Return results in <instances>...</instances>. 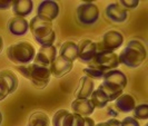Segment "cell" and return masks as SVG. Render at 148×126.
Returning a JSON list of instances; mask_svg holds the SVG:
<instances>
[{
	"label": "cell",
	"mask_w": 148,
	"mask_h": 126,
	"mask_svg": "<svg viewBox=\"0 0 148 126\" xmlns=\"http://www.w3.org/2000/svg\"><path fill=\"white\" fill-rule=\"evenodd\" d=\"M127 76L119 69H112L103 76V83L98 86V88L101 89L108 97L109 102H115L118 98L125 87L127 86Z\"/></svg>",
	"instance_id": "obj_1"
},
{
	"label": "cell",
	"mask_w": 148,
	"mask_h": 126,
	"mask_svg": "<svg viewBox=\"0 0 148 126\" xmlns=\"http://www.w3.org/2000/svg\"><path fill=\"white\" fill-rule=\"evenodd\" d=\"M146 56L147 52L144 44L139 40L134 39L127 43L126 47L118 55V58L120 64L129 68H137L145 61Z\"/></svg>",
	"instance_id": "obj_2"
},
{
	"label": "cell",
	"mask_w": 148,
	"mask_h": 126,
	"mask_svg": "<svg viewBox=\"0 0 148 126\" xmlns=\"http://www.w3.org/2000/svg\"><path fill=\"white\" fill-rule=\"evenodd\" d=\"M29 30L34 35L35 40L40 45V47L52 46L56 40V34L52 22L45 21L37 16L32 17V19L30 20Z\"/></svg>",
	"instance_id": "obj_3"
},
{
	"label": "cell",
	"mask_w": 148,
	"mask_h": 126,
	"mask_svg": "<svg viewBox=\"0 0 148 126\" xmlns=\"http://www.w3.org/2000/svg\"><path fill=\"white\" fill-rule=\"evenodd\" d=\"M16 69L20 74L29 79L30 83L38 89H44L50 82V70L49 68L38 66L34 63H30L28 65H19L16 66Z\"/></svg>",
	"instance_id": "obj_4"
},
{
	"label": "cell",
	"mask_w": 148,
	"mask_h": 126,
	"mask_svg": "<svg viewBox=\"0 0 148 126\" xmlns=\"http://www.w3.org/2000/svg\"><path fill=\"white\" fill-rule=\"evenodd\" d=\"M8 59L14 64L19 65H28L32 63L36 56V49L29 41H18L10 45L6 50Z\"/></svg>",
	"instance_id": "obj_5"
},
{
	"label": "cell",
	"mask_w": 148,
	"mask_h": 126,
	"mask_svg": "<svg viewBox=\"0 0 148 126\" xmlns=\"http://www.w3.org/2000/svg\"><path fill=\"white\" fill-rule=\"evenodd\" d=\"M120 65L118 55L114 52H97L92 60L87 64L88 67L98 69L103 73H107L112 69H117Z\"/></svg>",
	"instance_id": "obj_6"
},
{
	"label": "cell",
	"mask_w": 148,
	"mask_h": 126,
	"mask_svg": "<svg viewBox=\"0 0 148 126\" xmlns=\"http://www.w3.org/2000/svg\"><path fill=\"white\" fill-rule=\"evenodd\" d=\"M124 44V35L117 30H108L96 43L97 52H115Z\"/></svg>",
	"instance_id": "obj_7"
},
{
	"label": "cell",
	"mask_w": 148,
	"mask_h": 126,
	"mask_svg": "<svg viewBox=\"0 0 148 126\" xmlns=\"http://www.w3.org/2000/svg\"><path fill=\"white\" fill-rule=\"evenodd\" d=\"M77 20L84 26H91L99 19V8L94 2H84L76 10Z\"/></svg>",
	"instance_id": "obj_8"
},
{
	"label": "cell",
	"mask_w": 148,
	"mask_h": 126,
	"mask_svg": "<svg viewBox=\"0 0 148 126\" xmlns=\"http://www.w3.org/2000/svg\"><path fill=\"white\" fill-rule=\"evenodd\" d=\"M60 8L56 1L52 0H45L39 3L37 8V17L45 21L52 22L59 16Z\"/></svg>",
	"instance_id": "obj_9"
},
{
	"label": "cell",
	"mask_w": 148,
	"mask_h": 126,
	"mask_svg": "<svg viewBox=\"0 0 148 126\" xmlns=\"http://www.w3.org/2000/svg\"><path fill=\"white\" fill-rule=\"evenodd\" d=\"M56 57H57V48L53 45L49 47H40L38 52H36V56L32 63L38 66L49 68Z\"/></svg>",
	"instance_id": "obj_10"
},
{
	"label": "cell",
	"mask_w": 148,
	"mask_h": 126,
	"mask_svg": "<svg viewBox=\"0 0 148 126\" xmlns=\"http://www.w3.org/2000/svg\"><path fill=\"white\" fill-rule=\"evenodd\" d=\"M78 59L84 64H89L97 52L96 43L91 39H82L78 44Z\"/></svg>",
	"instance_id": "obj_11"
},
{
	"label": "cell",
	"mask_w": 148,
	"mask_h": 126,
	"mask_svg": "<svg viewBox=\"0 0 148 126\" xmlns=\"http://www.w3.org/2000/svg\"><path fill=\"white\" fill-rule=\"evenodd\" d=\"M73 66H74V63H70L65 58H62L61 56L57 55V57L55 58V60L49 67V70H50L51 76L56 78H61L71 72Z\"/></svg>",
	"instance_id": "obj_12"
},
{
	"label": "cell",
	"mask_w": 148,
	"mask_h": 126,
	"mask_svg": "<svg viewBox=\"0 0 148 126\" xmlns=\"http://www.w3.org/2000/svg\"><path fill=\"white\" fill-rule=\"evenodd\" d=\"M106 16L111 21L121 23L127 20L128 11L124 7H121L118 2H114L106 7Z\"/></svg>",
	"instance_id": "obj_13"
},
{
	"label": "cell",
	"mask_w": 148,
	"mask_h": 126,
	"mask_svg": "<svg viewBox=\"0 0 148 126\" xmlns=\"http://www.w3.org/2000/svg\"><path fill=\"white\" fill-rule=\"evenodd\" d=\"M8 29L14 36H23L29 30V22L21 17H11L8 21Z\"/></svg>",
	"instance_id": "obj_14"
},
{
	"label": "cell",
	"mask_w": 148,
	"mask_h": 126,
	"mask_svg": "<svg viewBox=\"0 0 148 126\" xmlns=\"http://www.w3.org/2000/svg\"><path fill=\"white\" fill-rule=\"evenodd\" d=\"M95 89V84L91 78H89L87 76H82L78 82V86L75 90V97L77 99H82V98H90L91 93Z\"/></svg>",
	"instance_id": "obj_15"
},
{
	"label": "cell",
	"mask_w": 148,
	"mask_h": 126,
	"mask_svg": "<svg viewBox=\"0 0 148 126\" xmlns=\"http://www.w3.org/2000/svg\"><path fill=\"white\" fill-rule=\"evenodd\" d=\"M71 109L74 113L80 115L82 117H87L94 113L95 107L91 103L90 98H82V99L76 98L71 103Z\"/></svg>",
	"instance_id": "obj_16"
},
{
	"label": "cell",
	"mask_w": 148,
	"mask_h": 126,
	"mask_svg": "<svg viewBox=\"0 0 148 126\" xmlns=\"http://www.w3.org/2000/svg\"><path fill=\"white\" fill-rule=\"evenodd\" d=\"M136 106V101L129 94H121L115 101V108L119 113H130Z\"/></svg>",
	"instance_id": "obj_17"
},
{
	"label": "cell",
	"mask_w": 148,
	"mask_h": 126,
	"mask_svg": "<svg viewBox=\"0 0 148 126\" xmlns=\"http://www.w3.org/2000/svg\"><path fill=\"white\" fill-rule=\"evenodd\" d=\"M11 9L16 17L25 18L26 16L31 14L34 9V2L31 0H17L12 2Z\"/></svg>",
	"instance_id": "obj_18"
},
{
	"label": "cell",
	"mask_w": 148,
	"mask_h": 126,
	"mask_svg": "<svg viewBox=\"0 0 148 126\" xmlns=\"http://www.w3.org/2000/svg\"><path fill=\"white\" fill-rule=\"evenodd\" d=\"M59 56L66 60L74 63L76 59H78V46L74 41H65L60 47Z\"/></svg>",
	"instance_id": "obj_19"
},
{
	"label": "cell",
	"mask_w": 148,
	"mask_h": 126,
	"mask_svg": "<svg viewBox=\"0 0 148 126\" xmlns=\"http://www.w3.org/2000/svg\"><path fill=\"white\" fill-rule=\"evenodd\" d=\"M27 126H50V118L44 112H35L30 115Z\"/></svg>",
	"instance_id": "obj_20"
},
{
	"label": "cell",
	"mask_w": 148,
	"mask_h": 126,
	"mask_svg": "<svg viewBox=\"0 0 148 126\" xmlns=\"http://www.w3.org/2000/svg\"><path fill=\"white\" fill-rule=\"evenodd\" d=\"M90 101H91V103L94 105V107L95 108H99V109L105 108L107 106V104L109 103L108 97L106 96V94L99 88L94 89V92L90 95Z\"/></svg>",
	"instance_id": "obj_21"
},
{
	"label": "cell",
	"mask_w": 148,
	"mask_h": 126,
	"mask_svg": "<svg viewBox=\"0 0 148 126\" xmlns=\"http://www.w3.org/2000/svg\"><path fill=\"white\" fill-rule=\"evenodd\" d=\"M0 76L3 77L6 79V82L8 83L9 93L10 94H14L16 90L18 89V85H19V81H18L17 75L12 70H10V69H2L0 72Z\"/></svg>",
	"instance_id": "obj_22"
},
{
	"label": "cell",
	"mask_w": 148,
	"mask_h": 126,
	"mask_svg": "<svg viewBox=\"0 0 148 126\" xmlns=\"http://www.w3.org/2000/svg\"><path fill=\"white\" fill-rule=\"evenodd\" d=\"M84 119L85 117L76 114L74 112L68 113V115L64 120V126H84Z\"/></svg>",
	"instance_id": "obj_23"
},
{
	"label": "cell",
	"mask_w": 148,
	"mask_h": 126,
	"mask_svg": "<svg viewBox=\"0 0 148 126\" xmlns=\"http://www.w3.org/2000/svg\"><path fill=\"white\" fill-rule=\"evenodd\" d=\"M133 117L138 119H147L148 118V105L140 104L135 106L133 109Z\"/></svg>",
	"instance_id": "obj_24"
},
{
	"label": "cell",
	"mask_w": 148,
	"mask_h": 126,
	"mask_svg": "<svg viewBox=\"0 0 148 126\" xmlns=\"http://www.w3.org/2000/svg\"><path fill=\"white\" fill-rule=\"evenodd\" d=\"M68 113L69 112L67 109H59L58 112H56L55 115L52 116V126H64V120L68 115Z\"/></svg>",
	"instance_id": "obj_25"
},
{
	"label": "cell",
	"mask_w": 148,
	"mask_h": 126,
	"mask_svg": "<svg viewBox=\"0 0 148 126\" xmlns=\"http://www.w3.org/2000/svg\"><path fill=\"white\" fill-rule=\"evenodd\" d=\"M82 72L85 73V76H87L89 78H91L92 81L94 79H98V78H103V76L105 75V73L98 70V69H95V68H91V67H86L82 69Z\"/></svg>",
	"instance_id": "obj_26"
},
{
	"label": "cell",
	"mask_w": 148,
	"mask_h": 126,
	"mask_svg": "<svg viewBox=\"0 0 148 126\" xmlns=\"http://www.w3.org/2000/svg\"><path fill=\"white\" fill-rule=\"evenodd\" d=\"M9 86L8 83L6 82V79L3 77L0 76V102L6 99V97L9 95Z\"/></svg>",
	"instance_id": "obj_27"
},
{
	"label": "cell",
	"mask_w": 148,
	"mask_h": 126,
	"mask_svg": "<svg viewBox=\"0 0 148 126\" xmlns=\"http://www.w3.org/2000/svg\"><path fill=\"white\" fill-rule=\"evenodd\" d=\"M118 3L121 7L125 8L126 10H128V9H135L138 6L139 1L138 0H120V1H118Z\"/></svg>",
	"instance_id": "obj_28"
},
{
	"label": "cell",
	"mask_w": 148,
	"mask_h": 126,
	"mask_svg": "<svg viewBox=\"0 0 148 126\" xmlns=\"http://www.w3.org/2000/svg\"><path fill=\"white\" fill-rule=\"evenodd\" d=\"M121 126H140L139 122L133 116H127L121 120Z\"/></svg>",
	"instance_id": "obj_29"
},
{
	"label": "cell",
	"mask_w": 148,
	"mask_h": 126,
	"mask_svg": "<svg viewBox=\"0 0 148 126\" xmlns=\"http://www.w3.org/2000/svg\"><path fill=\"white\" fill-rule=\"evenodd\" d=\"M12 0H6V1H3V0H0V10H5V9H8V8H10L12 6Z\"/></svg>",
	"instance_id": "obj_30"
},
{
	"label": "cell",
	"mask_w": 148,
	"mask_h": 126,
	"mask_svg": "<svg viewBox=\"0 0 148 126\" xmlns=\"http://www.w3.org/2000/svg\"><path fill=\"white\" fill-rule=\"evenodd\" d=\"M96 124H95V120L91 118V117H89V116H87V117H85V119H84V126H95Z\"/></svg>",
	"instance_id": "obj_31"
},
{
	"label": "cell",
	"mask_w": 148,
	"mask_h": 126,
	"mask_svg": "<svg viewBox=\"0 0 148 126\" xmlns=\"http://www.w3.org/2000/svg\"><path fill=\"white\" fill-rule=\"evenodd\" d=\"M107 123L109 124V126H121V122L117 118H109L107 120Z\"/></svg>",
	"instance_id": "obj_32"
},
{
	"label": "cell",
	"mask_w": 148,
	"mask_h": 126,
	"mask_svg": "<svg viewBox=\"0 0 148 126\" xmlns=\"http://www.w3.org/2000/svg\"><path fill=\"white\" fill-rule=\"evenodd\" d=\"M2 49H3V39L0 35V52H2Z\"/></svg>",
	"instance_id": "obj_33"
},
{
	"label": "cell",
	"mask_w": 148,
	"mask_h": 126,
	"mask_svg": "<svg viewBox=\"0 0 148 126\" xmlns=\"http://www.w3.org/2000/svg\"><path fill=\"white\" fill-rule=\"evenodd\" d=\"M95 126H109V124H108L107 122H101V123H98V124H96Z\"/></svg>",
	"instance_id": "obj_34"
},
{
	"label": "cell",
	"mask_w": 148,
	"mask_h": 126,
	"mask_svg": "<svg viewBox=\"0 0 148 126\" xmlns=\"http://www.w3.org/2000/svg\"><path fill=\"white\" fill-rule=\"evenodd\" d=\"M2 119H3V117H2V114H1V112H0V126L2 124Z\"/></svg>",
	"instance_id": "obj_35"
}]
</instances>
